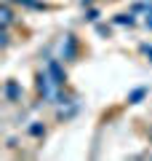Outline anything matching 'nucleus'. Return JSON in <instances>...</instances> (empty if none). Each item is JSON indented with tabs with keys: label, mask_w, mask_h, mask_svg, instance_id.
<instances>
[{
	"label": "nucleus",
	"mask_w": 152,
	"mask_h": 161,
	"mask_svg": "<svg viewBox=\"0 0 152 161\" xmlns=\"http://www.w3.org/2000/svg\"><path fill=\"white\" fill-rule=\"evenodd\" d=\"M144 51H147V57L152 59V48H149V46H144Z\"/></svg>",
	"instance_id": "2"
},
{
	"label": "nucleus",
	"mask_w": 152,
	"mask_h": 161,
	"mask_svg": "<svg viewBox=\"0 0 152 161\" xmlns=\"http://www.w3.org/2000/svg\"><path fill=\"white\" fill-rule=\"evenodd\" d=\"M6 92H8V97H16V94H19V92H16V86H13V83H8V89H6Z\"/></svg>",
	"instance_id": "1"
},
{
	"label": "nucleus",
	"mask_w": 152,
	"mask_h": 161,
	"mask_svg": "<svg viewBox=\"0 0 152 161\" xmlns=\"http://www.w3.org/2000/svg\"><path fill=\"white\" fill-rule=\"evenodd\" d=\"M149 24H152V22H149Z\"/></svg>",
	"instance_id": "3"
}]
</instances>
